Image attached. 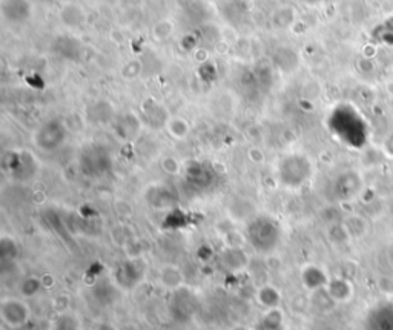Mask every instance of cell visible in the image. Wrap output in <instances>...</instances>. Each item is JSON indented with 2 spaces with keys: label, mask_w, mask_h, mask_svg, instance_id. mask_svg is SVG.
<instances>
[{
  "label": "cell",
  "mask_w": 393,
  "mask_h": 330,
  "mask_svg": "<svg viewBox=\"0 0 393 330\" xmlns=\"http://www.w3.org/2000/svg\"><path fill=\"white\" fill-rule=\"evenodd\" d=\"M285 324V313L281 309H269L263 316V329L265 330H282Z\"/></svg>",
  "instance_id": "11"
},
{
  "label": "cell",
  "mask_w": 393,
  "mask_h": 330,
  "mask_svg": "<svg viewBox=\"0 0 393 330\" xmlns=\"http://www.w3.org/2000/svg\"><path fill=\"white\" fill-rule=\"evenodd\" d=\"M51 330H82V322L75 313L64 312L52 321Z\"/></svg>",
  "instance_id": "9"
},
{
  "label": "cell",
  "mask_w": 393,
  "mask_h": 330,
  "mask_svg": "<svg viewBox=\"0 0 393 330\" xmlns=\"http://www.w3.org/2000/svg\"><path fill=\"white\" fill-rule=\"evenodd\" d=\"M301 281H303V286H305L310 292L320 291L321 287L327 286L329 283L326 273L321 271V267L315 266V264H307L305 269L301 271Z\"/></svg>",
  "instance_id": "6"
},
{
  "label": "cell",
  "mask_w": 393,
  "mask_h": 330,
  "mask_svg": "<svg viewBox=\"0 0 393 330\" xmlns=\"http://www.w3.org/2000/svg\"><path fill=\"white\" fill-rule=\"evenodd\" d=\"M186 278L180 267L175 264H164L158 269V284L169 292H177L184 287Z\"/></svg>",
  "instance_id": "3"
},
{
  "label": "cell",
  "mask_w": 393,
  "mask_h": 330,
  "mask_svg": "<svg viewBox=\"0 0 393 330\" xmlns=\"http://www.w3.org/2000/svg\"><path fill=\"white\" fill-rule=\"evenodd\" d=\"M168 129H169V133L175 137V139H183V137L188 134L189 126H188V123H186L184 120L174 119V120L169 122Z\"/></svg>",
  "instance_id": "13"
},
{
  "label": "cell",
  "mask_w": 393,
  "mask_h": 330,
  "mask_svg": "<svg viewBox=\"0 0 393 330\" xmlns=\"http://www.w3.org/2000/svg\"><path fill=\"white\" fill-rule=\"evenodd\" d=\"M232 330H247V329H245V327H236V329H232Z\"/></svg>",
  "instance_id": "15"
},
{
  "label": "cell",
  "mask_w": 393,
  "mask_h": 330,
  "mask_svg": "<svg viewBox=\"0 0 393 330\" xmlns=\"http://www.w3.org/2000/svg\"><path fill=\"white\" fill-rule=\"evenodd\" d=\"M94 330H120V329H117L113 322L103 321V322H99V324H95Z\"/></svg>",
  "instance_id": "14"
},
{
  "label": "cell",
  "mask_w": 393,
  "mask_h": 330,
  "mask_svg": "<svg viewBox=\"0 0 393 330\" xmlns=\"http://www.w3.org/2000/svg\"><path fill=\"white\" fill-rule=\"evenodd\" d=\"M220 261H222V266L226 271H229L232 273H237L245 271L247 264H249V255L245 252L243 247H227L223 251L222 255H220Z\"/></svg>",
  "instance_id": "4"
},
{
  "label": "cell",
  "mask_w": 393,
  "mask_h": 330,
  "mask_svg": "<svg viewBox=\"0 0 393 330\" xmlns=\"http://www.w3.org/2000/svg\"><path fill=\"white\" fill-rule=\"evenodd\" d=\"M263 330H265V329H263Z\"/></svg>",
  "instance_id": "16"
},
{
  "label": "cell",
  "mask_w": 393,
  "mask_h": 330,
  "mask_svg": "<svg viewBox=\"0 0 393 330\" xmlns=\"http://www.w3.org/2000/svg\"><path fill=\"white\" fill-rule=\"evenodd\" d=\"M247 238L258 252H272L280 242V228L271 218H255L247 229Z\"/></svg>",
  "instance_id": "1"
},
{
  "label": "cell",
  "mask_w": 393,
  "mask_h": 330,
  "mask_svg": "<svg viewBox=\"0 0 393 330\" xmlns=\"http://www.w3.org/2000/svg\"><path fill=\"white\" fill-rule=\"evenodd\" d=\"M50 128H51V133H48V128L45 125L36 135V144H39V146L45 151H48V146H50V139H51V151L60 146L61 142H64L65 139V130L64 128L59 126V123L51 122Z\"/></svg>",
  "instance_id": "5"
},
{
  "label": "cell",
  "mask_w": 393,
  "mask_h": 330,
  "mask_svg": "<svg viewBox=\"0 0 393 330\" xmlns=\"http://www.w3.org/2000/svg\"><path fill=\"white\" fill-rule=\"evenodd\" d=\"M44 289L42 277H37V275H28V277L22 280V283L19 286L20 295L22 298H34L36 295Z\"/></svg>",
  "instance_id": "8"
},
{
  "label": "cell",
  "mask_w": 393,
  "mask_h": 330,
  "mask_svg": "<svg viewBox=\"0 0 393 330\" xmlns=\"http://www.w3.org/2000/svg\"><path fill=\"white\" fill-rule=\"evenodd\" d=\"M30 318L31 309L25 298L8 297L3 298L2 302H0V320H2L3 324L8 329H22L23 326L28 324Z\"/></svg>",
  "instance_id": "2"
},
{
  "label": "cell",
  "mask_w": 393,
  "mask_h": 330,
  "mask_svg": "<svg viewBox=\"0 0 393 330\" xmlns=\"http://www.w3.org/2000/svg\"><path fill=\"white\" fill-rule=\"evenodd\" d=\"M255 300H257L258 304L265 307L266 311H269V309H278L281 307L282 302V293L278 287L272 284H265L255 293Z\"/></svg>",
  "instance_id": "7"
},
{
  "label": "cell",
  "mask_w": 393,
  "mask_h": 330,
  "mask_svg": "<svg viewBox=\"0 0 393 330\" xmlns=\"http://www.w3.org/2000/svg\"><path fill=\"white\" fill-rule=\"evenodd\" d=\"M326 289H327L329 297L335 301L346 300L350 295V287L346 281H343V280H330Z\"/></svg>",
  "instance_id": "10"
},
{
  "label": "cell",
  "mask_w": 393,
  "mask_h": 330,
  "mask_svg": "<svg viewBox=\"0 0 393 330\" xmlns=\"http://www.w3.org/2000/svg\"><path fill=\"white\" fill-rule=\"evenodd\" d=\"M0 251H2L3 258L15 260L19 255V246L12 237H2L0 240Z\"/></svg>",
  "instance_id": "12"
}]
</instances>
